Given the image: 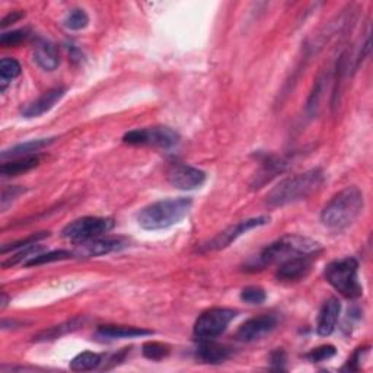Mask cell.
Listing matches in <instances>:
<instances>
[{
  "label": "cell",
  "instance_id": "1",
  "mask_svg": "<svg viewBox=\"0 0 373 373\" xmlns=\"http://www.w3.org/2000/svg\"><path fill=\"white\" fill-rule=\"evenodd\" d=\"M321 251V244L301 235H286L270 244L254 258L246 262V271L264 270L273 264H280L299 255H314Z\"/></svg>",
  "mask_w": 373,
  "mask_h": 373
},
{
  "label": "cell",
  "instance_id": "2",
  "mask_svg": "<svg viewBox=\"0 0 373 373\" xmlns=\"http://www.w3.org/2000/svg\"><path fill=\"white\" fill-rule=\"evenodd\" d=\"M365 206L363 193L357 186H347L335 194L321 213L324 226L333 230H343L353 225Z\"/></svg>",
  "mask_w": 373,
  "mask_h": 373
},
{
  "label": "cell",
  "instance_id": "3",
  "mask_svg": "<svg viewBox=\"0 0 373 373\" xmlns=\"http://www.w3.org/2000/svg\"><path fill=\"white\" fill-rule=\"evenodd\" d=\"M325 181L322 169L315 168L303 174L280 181L267 196V203L271 207H283L312 196Z\"/></svg>",
  "mask_w": 373,
  "mask_h": 373
},
{
  "label": "cell",
  "instance_id": "4",
  "mask_svg": "<svg viewBox=\"0 0 373 373\" xmlns=\"http://www.w3.org/2000/svg\"><path fill=\"white\" fill-rule=\"evenodd\" d=\"M193 206L191 198H166L152 203L137 214V223L146 230L168 229L180 223Z\"/></svg>",
  "mask_w": 373,
  "mask_h": 373
},
{
  "label": "cell",
  "instance_id": "5",
  "mask_svg": "<svg viewBox=\"0 0 373 373\" xmlns=\"http://www.w3.org/2000/svg\"><path fill=\"white\" fill-rule=\"evenodd\" d=\"M325 278L347 299L362 296L363 287L359 282V262L353 257H346L330 262L325 267Z\"/></svg>",
  "mask_w": 373,
  "mask_h": 373
},
{
  "label": "cell",
  "instance_id": "6",
  "mask_svg": "<svg viewBox=\"0 0 373 373\" xmlns=\"http://www.w3.org/2000/svg\"><path fill=\"white\" fill-rule=\"evenodd\" d=\"M122 142L133 146H153L169 149L180 143V134L166 126L137 129L124 134Z\"/></svg>",
  "mask_w": 373,
  "mask_h": 373
},
{
  "label": "cell",
  "instance_id": "7",
  "mask_svg": "<svg viewBox=\"0 0 373 373\" xmlns=\"http://www.w3.org/2000/svg\"><path fill=\"white\" fill-rule=\"evenodd\" d=\"M114 228V221L108 217H82L69 223L61 235L73 242H85L95 238H101Z\"/></svg>",
  "mask_w": 373,
  "mask_h": 373
},
{
  "label": "cell",
  "instance_id": "8",
  "mask_svg": "<svg viewBox=\"0 0 373 373\" xmlns=\"http://www.w3.org/2000/svg\"><path fill=\"white\" fill-rule=\"evenodd\" d=\"M237 310L226 308L209 309L201 314L194 324V335L198 340H213L219 337L235 319Z\"/></svg>",
  "mask_w": 373,
  "mask_h": 373
},
{
  "label": "cell",
  "instance_id": "9",
  "mask_svg": "<svg viewBox=\"0 0 373 373\" xmlns=\"http://www.w3.org/2000/svg\"><path fill=\"white\" fill-rule=\"evenodd\" d=\"M270 223V217L269 216H258V217H251V219H246L242 222H238L237 225H232L223 232H221L219 235H216L212 241L203 245L201 251H217V250H223V248L229 246L232 242H235L239 237H242L244 233L248 230L260 228Z\"/></svg>",
  "mask_w": 373,
  "mask_h": 373
},
{
  "label": "cell",
  "instance_id": "10",
  "mask_svg": "<svg viewBox=\"0 0 373 373\" xmlns=\"http://www.w3.org/2000/svg\"><path fill=\"white\" fill-rule=\"evenodd\" d=\"M206 180H207V175L205 170L190 166V165L178 164L168 170L169 184L175 186V189L184 190V191L200 189V186L206 182Z\"/></svg>",
  "mask_w": 373,
  "mask_h": 373
},
{
  "label": "cell",
  "instance_id": "11",
  "mask_svg": "<svg viewBox=\"0 0 373 373\" xmlns=\"http://www.w3.org/2000/svg\"><path fill=\"white\" fill-rule=\"evenodd\" d=\"M310 270H312V255H299L280 262L276 277L278 282L294 283L306 278Z\"/></svg>",
  "mask_w": 373,
  "mask_h": 373
},
{
  "label": "cell",
  "instance_id": "12",
  "mask_svg": "<svg viewBox=\"0 0 373 373\" xmlns=\"http://www.w3.org/2000/svg\"><path fill=\"white\" fill-rule=\"evenodd\" d=\"M127 246V242L121 238H95L90 241L79 242L76 246L74 255L81 258H90V257H100L105 254H111L116 251L122 250Z\"/></svg>",
  "mask_w": 373,
  "mask_h": 373
},
{
  "label": "cell",
  "instance_id": "13",
  "mask_svg": "<svg viewBox=\"0 0 373 373\" xmlns=\"http://www.w3.org/2000/svg\"><path fill=\"white\" fill-rule=\"evenodd\" d=\"M277 326V318L274 315H261L245 321L237 331V338L245 343L260 340L270 334Z\"/></svg>",
  "mask_w": 373,
  "mask_h": 373
},
{
  "label": "cell",
  "instance_id": "14",
  "mask_svg": "<svg viewBox=\"0 0 373 373\" xmlns=\"http://www.w3.org/2000/svg\"><path fill=\"white\" fill-rule=\"evenodd\" d=\"M66 93V89L65 88H54V89H50L47 90L45 93H42V95L40 98H37L35 101H33L31 104H28L26 106L22 108V116L25 118H35V117H40L45 113H49L51 108L65 97Z\"/></svg>",
  "mask_w": 373,
  "mask_h": 373
},
{
  "label": "cell",
  "instance_id": "15",
  "mask_svg": "<svg viewBox=\"0 0 373 373\" xmlns=\"http://www.w3.org/2000/svg\"><path fill=\"white\" fill-rule=\"evenodd\" d=\"M340 312H341V303L337 298H330L322 305L317 324V331L319 335L328 337L334 333Z\"/></svg>",
  "mask_w": 373,
  "mask_h": 373
},
{
  "label": "cell",
  "instance_id": "16",
  "mask_svg": "<svg viewBox=\"0 0 373 373\" xmlns=\"http://www.w3.org/2000/svg\"><path fill=\"white\" fill-rule=\"evenodd\" d=\"M201 341H203V343L197 347L196 351L197 357L201 362L217 365L223 363L232 356V349L225 344L214 343L213 340H201Z\"/></svg>",
  "mask_w": 373,
  "mask_h": 373
},
{
  "label": "cell",
  "instance_id": "17",
  "mask_svg": "<svg viewBox=\"0 0 373 373\" xmlns=\"http://www.w3.org/2000/svg\"><path fill=\"white\" fill-rule=\"evenodd\" d=\"M34 60L41 69L47 72L56 70L60 65V54L57 47L50 41H38L34 49Z\"/></svg>",
  "mask_w": 373,
  "mask_h": 373
},
{
  "label": "cell",
  "instance_id": "18",
  "mask_svg": "<svg viewBox=\"0 0 373 373\" xmlns=\"http://www.w3.org/2000/svg\"><path fill=\"white\" fill-rule=\"evenodd\" d=\"M153 334L149 330L136 328V326H122V325H102L98 328L97 335L104 340H120V338H136Z\"/></svg>",
  "mask_w": 373,
  "mask_h": 373
},
{
  "label": "cell",
  "instance_id": "19",
  "mask_svg": "<svg viewBox=\"0 0 373 373\" xmlns=\"http://www.w3.org/2000/svg\"><path fill=\"white\" fill-rule=\"evenodd\" d=\"M40 162V158L33 154V157H24V158H17L12 159L9 162H5L0 168V174H2L3 178L9 177H17L24 173H28L33 168H35Z\"/></svg>",
  "mask_w": 373,
  "mask_h": 373
},
{
  "label": "cell",
  "instance_id": "20",
  "mask_svg": "<svg viewBox=\"0 0 373 373\" xmlns=\"http://www.w3.org/2000/svg\"><path fill=\"white\" fill-rule=\"evenodd\" d=\"M53 142V138H38V140H29L26 143H21L10 148L9 150H5L2 153V159L6 158H24V157H33L34 152H38L40 149L45 148L47 145H50Z\"/></svg>",
  "mask_w": 373,
  "mask_h": 373
},
{
  "label": "cell",
  "instance_id": "21",
  "mask_svg": "<svg viewBox=\"0 0 373 373\" xmlns=\"http://www.w3.org/2000/svg\"><path fill=\"white\" fill-rule=\"evenodd\" d=\"M84 324V319L81 318H74V319H70L65 324H60V325H56L53 326V328L50 330H45L42 331L41 334H38L35 338V341H47V340H56L61 335H65L68 333H72L74 330L79 328V326Z\"/></svg>",
  "mask_w": 373,
  "mask_h": 373
},
{
  "label": "cell",
  "instance_id": "22",
  "mask_svg": "<svg viewBox=\"0 0 373 373\" xmlns=\"http://www.w3.org/2000/svg\"><path fill=\"white\" fill-rule=\"evenodd\" d=\"M21 72L22 69L18 60L10 58V57L2 58V61H0V84H2L0 90L3 92L8 84L13 79H17V77L21 74Z\"/></svg>",
  "mask_w": 373,
  "mask_h": 373
},
{
  "label": "cell",
  "instance_id": "23",
  "mask_svg": "<svg viewBox=\"0 0 373 373\" xmlns=\"http://www.w3.org/2000/svg\"><path fill=\"white\" fill-rule=\"evenodd\" d=\"M101 365V356L97 353L85 351L77 354L70 362V369L74 372H88L97 369Z\"/></svg>",
  "mask_w": 373,
  "mask_h": 373
},
{
  "label": "cell",
  "instance_id": "24",
  "mask_svg": "<svg viewBox=\"0 0 373 373\" xmlns=\"http://www.w3.org/2000/svg\"><path fill=\"white\" fill-rule=\"evenodd\" d=\"M41 251H42V245H38V244H34V245L26 246V248H22V250L19 253H17L15 255H12L10 258H8L6 261H3L2 262V267L3 269H8V267L17 266V264H21V262L25 264L28 260H31L33 257L38 255Z\"/></svg>",
  "mask_w": 373,
  "mask_h": 373
},
{
  "label": "cell",
  "instance_id": "25",
  "mask_svg": "<svg viewBox=\"0 0 373 373\" xmlns=\"http://www.w3.org/2000/svg\"><path fill=\"white\" fill-rule=\"evenodd\" d=\"M74 254L69 253V251H51L47 254H38L35 257H33L31 260H28L25 262L26 267H34V266H42V264H49V262H56V261H63V260H69L72 258Z\"/></svg>",
  "mask_w": 373,
  "mask_h": 373
},
{
  "label": "cell",
  "instance_id": "26",
  "mask_svg": "<svg viewBox=\"0 0 373 373\" xmlns=\"http://www.w3.org/2000/svg\"><path fill=\"white\" fill-rule=\"evenodd\" d=\"M143 356L149 360H162L169 354V347L162 343H154V341H149L145 343L142 347Z\"/></svg>",
  "mask_w": 373,
  "mask_h": 373
},
{
  "label": "cell",
  "instance_id": "27",
  "mask_svg": "<svg viewBox=\"0 0 373 373\" xmlns=\"http://www.w3.org/2000/svg\"><path fill=\"white\" fill-rule=\"evenodd\" d=\"M89 24V18L85 10L82 9H73L65 19V26L72 31H79L86 28Z\"/></svg>",
  "mask_w": 373,
  "mask_h": 373
},
{
  "label": "cell",
  "instance_id": "28",
  "mask_svg": "<svg viewBox=\"0 0 373 373\" xmlns=\"http://www.w3.org/2000/svg\"><path fill=\"white\" fill-rule=\"evenodd\" d=\"M241 299L250 305H261L267 299L266 290L258 286H248L241 292Z\"/></svg>",
  "mask_w": 373,
  "mask_h": 373
},
{
  "label": "cell",
  "instance_id": "29",
  "mask_svg": "<svg viewBox=\"0 0 373 373\" xmlns=\"http://www.w3.org/2000/svg\"><path fill=\"white\" fill-rule=\"evenodd\" d=\"M47 237H50V232H40V233H35V235H31L25 239H19L17 242H13V244H9V245H3L2 246V254H6L8 251H12V250H18V248H26L29 245H34L37 244L38 241L47 238Z\"/></svg>",
  "mask_w": 373,
  "mask_h": 373
},
{
  "label": "cell",
  "instance_id": "30",
  "mask_svg": "<svg viewBox=\"0 0 373 373\" xmlns=\"http://www.w3.org/2000/svg\"><path fill=\"white\" fill-rule=\"evenodd\" d=\"M335 353H337V350L334 346L326 344V346H321V347L314 349L312 351H309L306 354V359L312 363H319V362L331 359V357L335 356Z\"/></svg>",
  "mask_w": 373,
  "mask_h": 373
},
{
  "label": "cell",
  "instance_id": "31",
  "mask_svg": "<svg viewBox=\"0 0 373 373\" xmlns=\"http://www.w3.org/2000/svg\"><path fill=\"white\" fill-rule=\"evenodd\" d=\"M26 38H28V29H17L2 34V37H0V44L3 47H13L21 44Z\"/></svg>",
  "mask_w": 373,
  "mask_h": 373
},
{
  "label": "cell",
  "instance_id": "32",
  "mask_svg": "<svg viewBox=\"0 0 373 373\" xmlns=\"http://www.w3.org/2000/svg\"><path fill=\"white\" fill-rule=\"evenodd\" d=\"M22 190L18 189V186H12V189H5L3 193H2V210L5 212L8 205H9V200H13L15 197H17L18 194H21Z\"/></svg>",
  "mask_w": 373,
  "mask_h": 373
},
{
  "label": "cell",
  "instance_id": "33",
  "mask_svg": "<svg viewBox=\"0 0 373 373\" xmlns=\"http://www.w3.org/2000/svg\"><path fill=\"white\" fill-rule=\"evenodd\" d=\"M285 363H286V354L283 350H277L271 354V365L274 369L283 370L285 369Z\"/></svg>",
  "mask_w": 373,
  "mask_h": 373
},
{
  "label": "cell",
  "instance_id": "34",
  "mask_svg": "<svg viewBox=\"0 0 373 373\" xmlns=\"http://www.w3.org/2000/svg\"><path fill=\"white\" fill-rule=\"evenodd\" d=\"M24 15H25L24 12H12V13H9L8 17H5L3 21H2V28H6V26L10 25V24L18 22L19 19L24 18Z\"/></svg>",
  "mask_w": 373,
  "mask_h": 373
},
{
  "label": "cell",
  "instance_id": "35",
  "mask_svg": "<svg viewBox=\"0 0 373 373\" xmlns=\"http://www.w3.org/2000/svg\"><path fill=\"white\" fill-rule=\"evenodd\" d=\"M6 305H8V296H6L5 293H2V305H0V308L5 309V306H6Z\"/></svg>",
  "mask_w": 373,
  "mask_h": 373
}]
</instances>
